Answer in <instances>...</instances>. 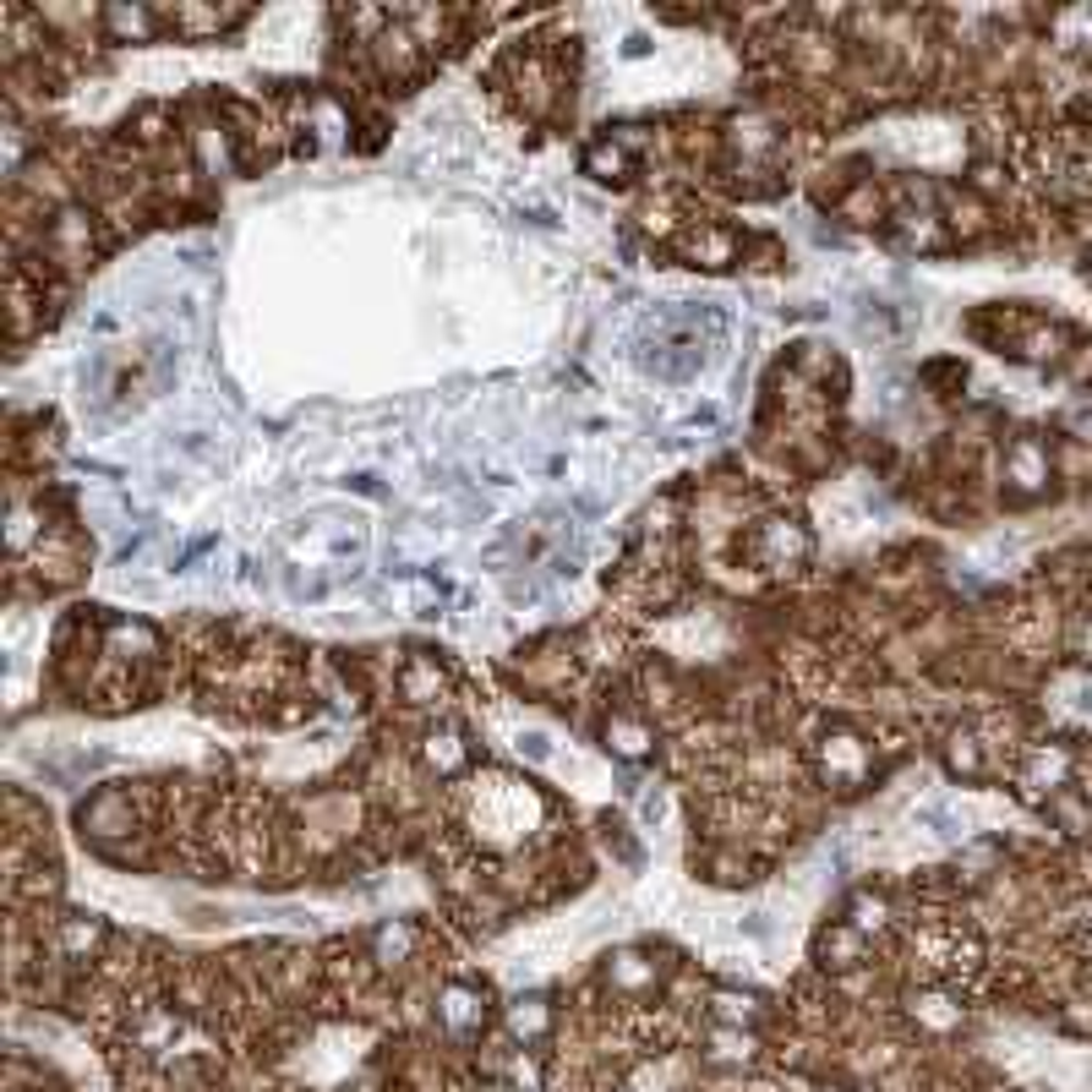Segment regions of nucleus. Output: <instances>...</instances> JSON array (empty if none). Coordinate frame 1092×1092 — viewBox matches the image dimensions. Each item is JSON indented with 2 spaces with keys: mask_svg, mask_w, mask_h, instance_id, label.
I'll return each instance as SVG.
<instances>
[{
  "mask_svg": "<svg viewBox=\"0 0 1092 1092\" xmlns=\"http://www.w3.org/2000/svg\"><path fill=\"white\" fill-rule=\"evenodd\" d=\"M721 339V317L705 312V306H688V312H656L650 329L639 334V361L645 372L656 377H694L705 367V350Z\"/></svg>",
  "mask_w": 1092,
  "mask_h": 1092,
  "instance_id": "nucleus-1",
  "label": "nucleus"
},
{
  "mask_svg": "<svg viewBox=\"0 0 1092 1092\" xmlns=\"http://www.w3.org/2000/svg\"><path fill=\"white\" fill-rule=\"evenodd\" d=\"M443 1022H448V1027H475V1022H481V1010H475V994H470V989H448Z\"/></svg>",
  "mask_w": 1092,
  "mask_h": 1092,
  "instance_id": "nucleus-2",
  "label": "nucleus"
},
{
  "mask_svg": "<svg viewBox=\"0 0 1092 1092\" xmlns=\"http://www.w3.org/2000/svg\"><path fill=\"white\" fill-rule=\"evenodd\" d=\"M405 694L415 705H432V694H443V678L427 673V666H410V673H405Z\"/></svg>",
  "mask_w": 1092,
  "mask_h": 1092,
  "instance_id": "nucleus-3",
  "label": "nucleus"
},
{
  "mask_svg": "<svg viewBox=\"0 0 1092 1092\" xmlns=\"http://www.w3.org/2000/svg\"><path fill=\"white\" fill-rule=\"evenodd\" d=\"M1065 427H1077V432H1092V394H1082L1077 405L1065 410Z\"/></svg>",
  "mask_w": 1092,
  "mask_h": 1092,
  "instance_id": "nucleus-4",
  "label": "nucleus"
},
{
  "mask_svg": "<svg viewBox=\"0 0 1092 1092\" xmlns=\"http://www.w3.org/2000/svg\"><path fill=\"white\" fill-rule=\"evenodd\" d=\"M110 23L121 28V33H148V23H143V17H131V11H110Z\"/></svg>",
  "mask_w": 1092,
  "mask_h": 1092,
  "instance_id": "nucleus-5",
  "label": "nucleus"
}]
</instances>
